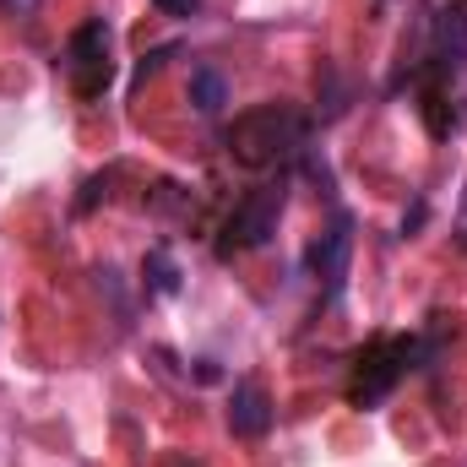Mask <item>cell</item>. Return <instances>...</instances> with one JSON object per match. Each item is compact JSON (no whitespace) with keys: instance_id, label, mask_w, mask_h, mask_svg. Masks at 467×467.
Returning <instances> with one entry per match:
<instances>
[{"instance_id":"1","label":"cell","mask_w":467,"mask_h":467,"mask_svg":"<svg viewBox=\"0 0 467 467\" xmlns=\"http://www.w3.org/2000/svg\"><path fill=\"white\" fill-rule=\"evenodd\" d=\"M305 115L288 109V104H261L250 115H239L229 125V152L244 163V169H272L283 158H294L305 147Z\"/></svg>"},{"instance_id":"2","label":"cell","mask_w":467,"mask_h":467,"mask_svg":"<svg viewBox=\"0 0 467 467\" xmlns=\"http://www.w3.org/2000/svg\"><path fill=\"white\" fill-rule=\"evenodd\" d=\"M430 353H435V343H424V337H375L369 348L358 353V375H353L348 397L358 408H375V402L391 397V386H397L408 369H419Z\"/></svg>"},{"instance_id":"3","label":"cell","mask_w":467,"mask_h":467,"mask_svg":"<svg viewBox=\"0 0 467 467\" xmlns=\"http://www.w3.org/2000/svg\"><path fill=\"white\" fill-rule=\"evenodd\" d=\"M66 77H71V93L88 99V104L109 93L115 66H109V27H104L99 16L71 33V44H66Z\"/></svg>"},{"instance_id":"4","label":"cell","mask_w":467,"mask_h":467,"mask_svg":"<svg viewBox=\"0 0 467 467\" xmlns=\"http://www.w3.org/2000/svg\"><path fill=\"white\" fill-rule=\"evenodd\" d=\"M277 218H283V180L277 185H261L250 191L223 223V239H218V255H244V250H261L272 234H277Z\"/></svg>"},{"instance_id":"5","label":"cell","mask_w":467,"mask_h":467,"mask_svg":"<svg viewBox=\"0 0 467 467\" xmlns=\"http://www.w3.org/2000/svg\"><path fill=\"white\" fill-rule=\"evenodd\" d=\"M229 430L239 435V441H261V435L272 430V402H266V391H261L255 380H239V386H234Z\"/></svg>"},{"instance_id":"6","label":"cell","mask_w":467,"mask_h":467,"mask_svg":"<svg viewBox=\"0 0 467 467\" xmlns=\"http://www.w3.org/2000/svg\"><path fill=\"white\" fill-rule=\"evenodd\" d=\"M348 255H353V234H348V218H337L332 229L310 244V272H316L327 288H337L343 272H348Z\"/></svg>"},{"instance_id":"7","label":"cell","mask_w":467,"mask_h":467,"mask_svg":"<svg viewBox=\"0 0 467 467\" xmlns=\"http://www.w3.org/2000/svg\"><path fill=\"white\" fill-rule=\"evenodd\" d=\"M191 104H196V115H223V104H229V82H223L213 66L191 71Z\"/></svg>"},{"instance_id":"8","label":"cell","mask_w":467,"mask_h":467,"mask_svg":"<svg viewBox=\"0 0 467 467\" xmlns=\"http://www.w3.org/2000/svg\"><path fill=\"white\" fill-rule=\"evenodd\" d=\"M147 283H152L158 294H174V288H180V272H174L169 250H152V255H147Z\"/></svg>"},{"instance_id":"9","label":"cell","mask_w":467,"mask_h":467,"mask_svg":"<svg viewBox=\"0 0 467 467\" xmlns=\"http://www.w3.org/2000/svg\"><path fill=\"white\" fill-rule=\"evenodd\" d=\"M169 55H174V44H163V49H152V55H147L141 66H136V82H147V77H152V71H158V66H163Z\"/></svg>"},{"instance_id":"10","label":"cell","mask_w":467,"mask_h":467,"mask_svg":"<svg viewBox=\"0 0 467 467\" xmlns=\"http://www.w3.org/2000/svg\"><path fill=\"white\" fill-rule=\"evenodd\" d=\"M158 5H163V11H169V16H191V11H196V5H202V0H158Z\"/></svg>"}]
</instances>
